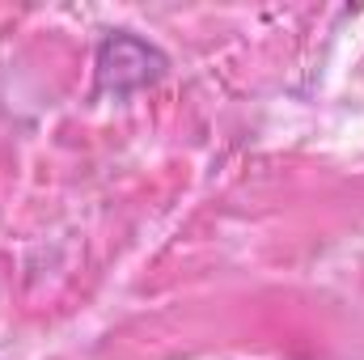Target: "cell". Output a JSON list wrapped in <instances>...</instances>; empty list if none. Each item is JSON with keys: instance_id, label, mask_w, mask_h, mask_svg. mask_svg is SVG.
Here are the masks:
<instances>
[{"instance_id": "cell-1", "label": "cell", "mask_w": 364, "mask_h": 360, "mask_svg": "<svg viewBox=\"0 0 364 360\" xmlns=\"http://www.w3.org/2000/svg\"><path fill=\"white\" fill-rule=\"evenodd\" d=\"M93 68H97V90L123 97V93L157 85V81L166 77L170 60H166L153 43H144V38L119 30V34H106V38H102Z\"/></svg>"}]
</instances>
